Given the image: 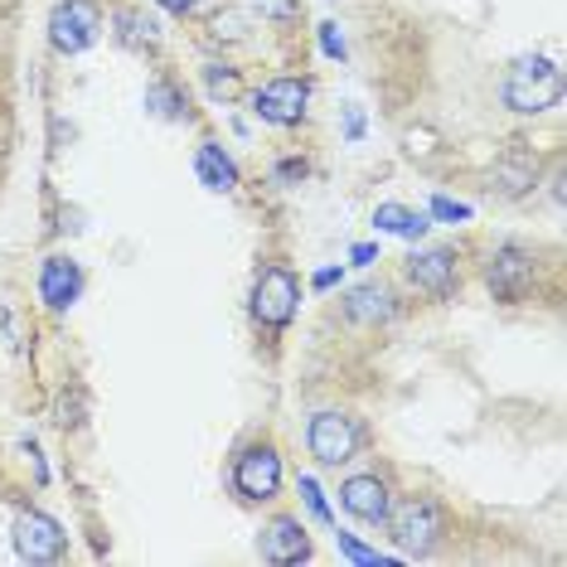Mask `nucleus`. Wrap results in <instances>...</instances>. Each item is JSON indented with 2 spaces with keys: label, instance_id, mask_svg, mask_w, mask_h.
I'll return each mask as SVG.
<instances>
[{
  "label": "nucleus",
  "instance_id": "obj_1",
  "mask_svg": "<svg viewBox=\"0 0 567 567\" xmlns=\"http://www.w3.org/2000/svg\"><path fill=\"white\" fill-rule=\"evenodd\" d=\"M558 97H563V73H558V63H553L548 54L514 59V69H509V79H505V107L524 112V117H534V112L558 107Z\"/></svg>",
  "mask_w": 567,
  "mask_h": 567
},
{
  "label": "nucleus",
  "instance_id": "obj_2",
  "mask_svg": "<svg viewBox=\"0 0 567 567\" xmlns=\"http://www.w3.org/2000/svg\"><path fill=\"white\" fill-rule=\"evenodd\" d=\"M389 528H393V544L403 548L408 558H427L446 534V509L427 495H412L398 509H389Z\"/></svg>",
  "mask_w": 567,
  "mask_h": 567
},
{
  "label": "nucleus",
  "instance_id": "obj_3",
  "mask_svg": "<svg viewBox=\"0 0 567 567\" xmlns=\"http://www.w3.org/2000/svg\"><path fill=\"white\" fill-rule=\"evenodd\" d=\"M306 446H311V456L320 466H344V461H354L359 446H364V422L340 408H326V412H316L311 427H306Z\"/></svg>",
  "mask_w": 567,
  "mask_h": 567
},
{
  "label": "nucleus",
  "instance_id": "obj_4",
  "mask_svg": "<svg viewBox=\"0 0 567 567\" xmlns=\"http://www.w3.org/2000/svg\"><path fill=\"white\" fill-rule=\"evenodd\" d=\"M296 306H301V281H296L291 267H262L257 281H252V316H257V326H267V330L291 326Z\"/></svg>",
  "mask_w": 567,
  "mask_h": 567
},
{
  "label": "nucleus",
  "instance_id": "obj_5",
  "mask_svg": "<svg viewBox=\"0 0 567 567\" xmlns=\"http://www.w3.org/2000/svg\"><path fill=\"white\" fill-rule=\"evenodd\" d=\"M97 30H102V10L93 0H59L54 16H49V44H54L59 54H83V49H93Z\"/></svg>",
  "mask_w": 567,
  "mask_h": 567
},
{
  "label": "nucleus",
  "instance_id": "obj_6",
  "mask_svg": "<svg viewBox=\"0 0 567 567\" xmlns=\"http://www.w3.org/2000/svg\"><path fill=\"white\" fill-rule=\"evenodd\" d=\"M10 538H16V553L24 563H59L63 548H69L63 524L49 519V514H40V509H20L16 524H10Z\"/></svg>",
  "mask_w": 567,
  "mask_h": 567
},
{
  "label": "nucleus",
  "instance_id": "obj_7",
  "mask_svg": "<svg viewBox=\"0 0 567 567\" xmlns=\"http://www.w3.org/2000/svg\"><path fill=\"white\" fill-rule=\"evenodd\" d=\"M234 489L243 499H277V489H281V456H277V446H267V442H257V446H243L238 451V461H234Z\"/></svg>",
  "mask_w": 567,
  "mask_h": 567
},
{
  "label": "nucleus",
  "instance_id": "obj_8",
  "mask_svg": "<svg viewBox=\"0 0 567 567\" xmlns=\"http://www.w3.org/2000/svg\"><path fill=\"white\" fill-rule=\"evenodd\" d=\"M534 272H538L534 252L505 243V248L489 252V262H485V287L495 291L499 301H524L528 287H534Z\"/></svg>",
  "mask_w": 567,
  "mask_h": 567
},
{
  "label": "nucleus",
  "instance_id": "obj_9",
  "mask_svg": "<svg viewBox=\"0 0 567 567\" xmlns=\"http://www.w3.org/2000/svg\"><path fill=\"white\" fill-rule=\"evenodd\" d=\"M311 107V83L306 79H272L252 93V112L272 126H296Z\"/></svg>",
  "mask_w": 567,
  "mask_h": 567
},
{
  "label": "nucleus",
  "instance_id": "obj_10",
  "mask_svg": "<svg viewBox=\"0 0 567 567\" xmlns=\"http://www.w3.org/2000/svg\"><path fill=\"white\" fill-rule=\"evenodd\" d=\"M408 281H412V287H417V291L436 296V301H446V296L461 287L456 252H451V248H427V252H412V257H408Z\"/></svg>",
  "mask_w": 567,
  "mask_h": 567
},
{
  "label": "nucleus",
  "instance_id": "obj_11",
  "mask_svg": "<svg viewBox=\"0 0 567 567\" xmlns=\"http://www.w3.org/2000/svg\"><path fill=\"white\" fill-rule=\"evenodd\" d=\"M340 505L354 514L359 524H389V481L383 475H350V481L340 485Z\"/></svg>",
  "mask_w": 567,
  "mask_h": 567
},
{
  "label": "nucleus",
  "instance_id": "obj_12",
  "mask_svg": "<svg viewBox=\"0 0 567 567\" xmlns=\"http://www.w3.org/2000/svg\"><path fill=\"white\" fill-rule=\"evenodd\" d=\"M257 553H262L267 563H277V567H291V563L311 558V538H306L301 519H291V514H277V519L262 528V538H257Z\"/></svg>",
  "mask_w": 567,
  "mask_h": 567
},
{
  "label": "nucleus",
  "instance_id": "obj_13",
  "mask_svg": "<svg viewBox=\"0 0 567 567\" xmlns=\"http://www.w3.org/2000/svg\"><path fill=\"white\" fill-rule=\"evenodd\" d=\"M83 296V267L73 257H44L40 267V301L49 311H69Z\"/></svg>",
  "mask_w": 567,
  "mask_h": 567
},
{
  "label": "nucleus",
  "instance_id": "obj_14",
  "mask_svg": "<svg viewBox=\"0 0 567 567\" xmlns=\"http://www.w3.org/2000/svg\"><path fill=\"white\" fill-rule=\"evenodd\" d=\"M393 291L389 287H354L350 301H344V316L354 320V326H389L393 320Z\"/></svg>",
  "mask_w": 567,
  "mask_h": 567
},
{
  "label": "nucleus",
  "instance_id": "obj_15",
  "mask_svg": "<svg viewBox=\"0 0 567 567\" xmlns=\"http://www.w3.org/2000/svg\"><path fill=\"white\" fill-rule=\"evenodd\" d=\"M195 175L204 189H214V195H228V189L238 185V165L224 156V146H214V141H204L195 151Z\"/></svg>",
  "mask_w": 567,
  "mask_h": 567
},
{
  "label": "nucleus",
  "instance_id": "obj_16",
  "mask_svg": "<svg viewBox=\"0 0 567 567\" xmlns=\"http://www.w3.org/2000/svg\"><path fill=\"white\" fill-rule=\"evenodd\" d=\"M373 228L379 234H398V238H422L432 228V214H417L408 204H379L373 209Z\"/></svg>",
  "mask_w": 567,
  "mask_h": 567
},
{
  "label": "nucleus",
  "instance_id": "obj_17",
  "mask_svg": "<svg viewBox=\"0 0 567 567\" xmlns=\"http://www.w3.org/2000/svg\"><path fill=\"white\" fill-rule=\"evenodd\" d=\"M117 24H122V44H132V49H156L161 44V20L141 16V10H122Z\"/></svg>",
  "mask_w": 567,
  "mask_h": 567
},
{
  "label": "nucleus",
  "instance_id": "obj_18",
  "mask_svg": "<svg viewBox=\"0 0 567 567\" xmlns=\"http://www.w3.org/2000/svg\"><path fill=\"white\" fill-rule=\"evenodd\" d=\"M146 107L156 112V117H165V122H179V117H185V97L175 93V83H151V87H146Z\"/></svg>",
  "mask_w": 567,
  "mask_h": 567
},
{
  "label": "nucleus",
  "instance_id": "obj_19",
  "mask_svg": "<svg viewBox=\"0 0 567 567\" xmlns=\"http://www.w3.org/2000/svg\"><path fill=\"white\" fill-rule=\"evenodd\" d=\"M334 544H340V553H344V558H350V563H359V567H393V558H383L379 548H364V544H359L354 534H334Z\"/></svg>",
  "mask_w": 567,
  "mask_h": 567
},
{
  "label": "nucleus",
  "instance_id": "obj_20",
  "mask_svg": "<svg viewBox=\"0 0 567 567\" xmlns=\"http://www.w3.org/2000/svg\"><path fill=\"white\" fill-rule=\"evenodd\" d=\"M432 218H442V224H466V218H471V204L436 195V199H432Z\"/></svg>",
  "mask_w": 567,
  "mask_h": 567
},
{
  "label": "nucleus",
  "instance_id": "obj_21",
  "mask_svg": "<svg viewBox=\"0 0 567 567\" xmlns=\"http://www.w3.org/2000/svg\"><path fill=\"white\" fill-rule=\"evenodd\" d=\"M301 495H306V509H311L320 524H330V505H326V495H320V485L311 475H301Z\"/></svg>",
  "mask_w": 567,
  "mask_h": 567
},
{
  "label": "nucleus",
  "instance_id": "obj_22",
  "mask_svg": "<svg viewBox=\"0 0 567 567\" xmlns=\"http://www.w3.org/2000/svg\"><path fill=\"white\" fill-rule=\"evenodd\" d=\"M320 49H326L330 59H344V40H340V30H334V24H320Z\"/></svg>",
  "mask_w": 567,
  "mask_h": 567
},
{
  "label": "nucleus",
  "instance_id": "obj_23",
  "mask_svg": "<svg viewBox=\"0 0 567 567\" xmlns=\"http://www.w3.org/2000/svg\"><path fill=\"white\" fill-rule=\"evenodd\" d=\"M257 10H262V16H272V20H287L296 10V0H257Z\"/></svg>",
  "mask_w": 567,
  "mask_h": 567
},
{
  "label": "nucleus",
  "instance_id": "obj_24",
  "mask_svg": "<svg viewBox=\"0 0 567 567\" xmlns=\"http://www.w3.org/2000/svg\"><path fill=\"white\" fill-rule=\"evenodd\" d=\"M306 171H311L306 161H281L277 165V179H306Z\"/></svg>",
  "mask_w": 567,
  "mask_h": 567
},
{
  "label": "nucleus",
  "instance_id": "obj_25",
  "mask_svg": "<svg viewBox=\"0 0 567 567\" xmlns=\"http://www.w3.org/2000/svg\"><path fill=\"white\" fill-rule=\"evenodd\" d=\"M373 257H379V248H373V243H354V248H350V262H354V267H369Z\"/></svg>",
  "mask_w": 567,
  "mask_h": 567
},
{
  "label": "nucleus",
  "instance_id": "obj_26",
  "mask_svg": "<svg viewBox=\"0 0 567 567\" xmlns=\"http://www.w3.org/2000/svg\"><path fill=\"white\" fill-rule=\"evenodd\" d=\"M344 136H350V141H359V136H364V117H359V107H350V112H344Z\"/></svg>",
  "mask_w": 567,
  "mask_h": 567
},
{
  "label": "nucleus",
  "instance_id": "obj_27",
  "mask_svg": "<svg viewBox=\"0 0 567 567\" xmlns=\"http://www.w3.org/2000/svg\"><path fill=\"white\" fill-rule=\"evenodd\" d=\"M209 87H214V93H234V73H218V69H209Z\"/></svg>",
  "mask_w": 567,
  "mask_h": 567
},
{
  "label": "nucleus",
  "instance_id": "obj_28",
  "mask_svg": "<svg viewBox=\"0 0 567 567\" xmlns=\"http://www.w3.org/2000/svg\"><path fill=\"white\" fill-rule=\"evenodd\" d=\"M311 281H316V291H330L334 281H340V267H326V272H316Z\"/></svg>",
  "mask_w": 567,
  "mask_h": 567
},
{
  "label": "nucleus",
  "instance_id": "obj_29",
  "mask_svg": "<svg viewBox=\"0 0 567 567\" xmlns=\"http://www.w3.org/2000/svg\"><path fill=\"white\" fill-rule=\"evenodd\" d=\"M156 6H165V10H171V16H189V10H195L199 0H156Z\"/></svg>",
  "mask_w": 567,
  "mask_h": 567
}]
</instances>
